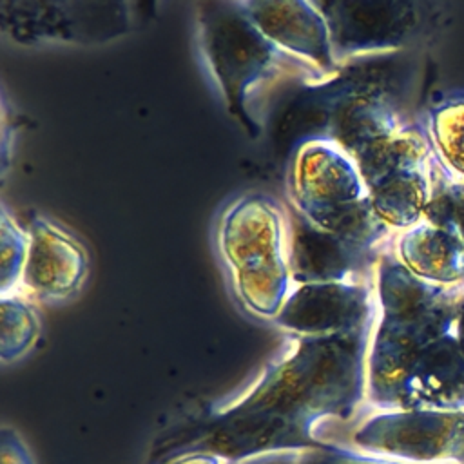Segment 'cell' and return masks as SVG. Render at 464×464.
<instances>
[{"instance_id":"obj_1","label":"cell","mask_w":464,"mask_h":464,"mask_svg":"<svg viewBox=\"0 0 464 464\" xmlns=\"http://www.w3.org/2000/svg\"><path fill=\"white\" fill-rule=\"evenodd\" d=\"M381 317L366 355V399L379 410L401 408L419 355L453 328L457 295L413 276L399 259L377 270Z\"/></svg>"},{"instance_id":"obj_2","label":"cell","mask_w":464,"mask_h":464,"mask_svg":"<svg viewBox=\"0 0 464 464\" xmlns=\"http://www.w3.org/2000/svg\"><path fill=\"white\" fill-rule=\"evenodd\" d=\"M218 250L239 303L257 317L274 319L290 283L285 216L277 203L265 194L234 199L218 221Z\"/></svg>"},{"instance_id":"obj_3","label":"cell","mask_w":464,"mask_h":464,"mask_svg":"<svg viewBox=\"0 0 464 464\" xmlns=\"http://www.w3.org/2000/svg\"><path fill=\"white\" fill-rule=\"evenodd\" d=\"M292 194L301 218L368 250L388 230L375 214L355 163L332 141H304L292 163Z\"/></svg>"},{"instance_id":"obj_4","label":"cell","mask_w":464,"mask_h":464,"mask_svg":"<svg viewBox=\"0 0 464 464\" xmlns=\"http://www.w3.org/2000/svg\"><path fill=\"white\" fill-rule=\"evenodd\" d=\"M196 18L203 60L228 112L256 136L261 129L248 112V94L277 71L286 53L259 33L239 2H203Z\"/></svg>"},{"instance_id":"obj_5","label":"cell","mask_w":464,"mask_h":464,"mask_svg":"<svg viewBox=\"0 0 464 464\" xmlns=\"http://www.w3.org/2000/svg\"><path fill=\"white\" fill-rule=\"evenodd\" d=\"M350 446L411 464H464V410H379L353 428Z\"/></svg>"},{"instance_id":"obj_6","label":"cell","mask_w":464,"mask_h":464,"mask_svg":"<svg viewBox=\"0 0 464 464\" xmlns=\"http://www.w3.org/2000/svg\"><path fill=\"white\" fill-rule=\"evenodd\" d=\"M129 4L100 2H4L2 27L27 45L42 42L100 44L132 25Z\"/></svg>"},{"instance_id":"obj_7","label":"cell","mask_w":464,"mask_h":464,"mask_svg":"<svg viewBox=\"0 0 464 464\" xmlns=\"http://www.w3.org/2000/svg\"><path fill=\"white\" fill-rule=\"evenodd\" d=\"M372 301L366 286L332 281L306 283L288 294L274 321L304 337L352 334L368 328Z\"/></svg>"},{"instance_id":"obj_8","label":"cell","mask_w":464,"mask_h":464,"mask_svg":"<svg viewBox=\"0 0 464 464\" xmlns=\"http://www.w3.org/2000/svg\"><path fill=\"white\" fill-rule=\"evenodd\" d=\"M259 33L294 58L314 63L317 71L334 72L335 49L332 31L319 4L312 2H239Z\"/></svg>"},{"instance_id":"obj_9","label":"cell","mask_w":464,"mask_h":464,"mask_svg":"<svg viewBox=\"0 0 464 464\" xmlns=\"http://www.w3.org/2000/svg\"><path fill=\"white\" fill-rule=\"evenodd\" d=\"M24 283L44 299H65L80 290L87 276V254L65 230L45 218L29 227Z\"/></svg>"},{"instance_id":"obj_10","label":"cell","mask_w":464,"mask_h":464,"mask_svg":"<svg viewBox=\"0 0 464 464\" xmlns=\"http://www.w3.org/2000/svg\"><path fill=\"white\" fill-rule=\"evenodd\" d=\"M406 408L464 410V353L453 332L419 355L397 410Z\"/></svg>"},{"instance_id":"obj_11","label":"cell","mask_w":464,"mask_h":464,"mask_svg":"<svg viewBox=\"0 0 464 464\" xmlns=\"http://www.w3.org/2000/svg\"><path fill=\"white\" fill-rule=\"evenodd\" d=\"M397 259L431 285L451 286L464 279V239L426 221L401 234Z\"/></svg>"},{"instance_id":"obj_12","label":"cell","mask_w":464,"mask_h":464,"mask_svg":"<svg viewBox=\"0 0 464 464\" xmlns=\"http://www.w3.org/2000/svg\"><path fill=\"white\" fill-rule=\"evenodd\" d=\"M361 254L335 234L324 232L304 219V225L295 228L288 248L290 274L303 285L344 281Z\"/></svg>"},{"instance_id":"obj_13","label":"cell","mask_w":464,"mask_h":464,"mask_svg":"<svg viewBox=\"0 0 464 464\" xmlns=\"http://www.w3.org/2000/svg\"><path fill=\"white\" fill-rule=\"evenodd\" d=\"M402 129L395 109L384 96L361 92L346 98L332 121L334 143L355 161L377 141Z\"/></svg>"},{"instance_id":"obj_14","label":"cell","mask_w":464,"mask_h":464,"mask_svg":"<svg viewBox=\"0 0 464 464\" xmlns=\"http://www.w3.org/2000/svg\"><path fill=\"white\" fill-rule=\"evenodd\" d=\"M431 194V165L388 176L368 190L375 214L388 228L408 230L424 218Z\"/></svg>"},{"instance_id":"obj_15","label":"cell","mask_w":464,"mask_h":464,"mask_svg":"<svg viewBox=\"0 0 464 464\" xmlns=\"http://www.w3.org/2000/svg\"><path fill=\"white\" fill-rule=\"evenodd\" d=\"M430 143L442 167L464 181V98L444 102L431 111Z\"/></svg>"},{"instance_id":"obj_16","label":"cell","mask_w":464,"mask_h":464,"mask_svg":"<svg viewBox=\"0 0 464 464\" xmlns=\"http://www.w3.org/2000/svg\"><path fill=\"white\" fill-rule=\"evenodd\" d=\"M2 337L0 359L13 362L22 359L36 343L40 335V321L33 306L20 297H2Z\"/></svg>"},{"instance_id":"obj_17","label":"cell","mask_w":464,"mask_h":464,"mask_svg":"<svg viewBox=\"0 0 464 464\" xmlns=\"http://www.w3.org/2000/svg\"><path fill=\"white\" fill-rule=\"evenodd\" d=\"M422 221L464 239V181L431 167V194Z\"/></svg>"},{"instance_id":"obj_18","label":"cell","mask_w":464,"mask_h":464,"mask_svg":"<svg viewBox=\"0 0 464 464\" xmlns=\"http://www.w3.org/2000/svg\"><path fill=\"white\" fill-rule=\"evenodd\" d=\"M29 250V234H25L16 221L2 207L0 219V274H2V294L7 295L11 286L24 274L25 259Z\"/></svg>"},{"instance_id":"obj_19","label":"cell","mask_w":464,"mask_h":464,"mask_svg":"<svg viewBox=\"0 0 464 464\" xmlns=\"http://www.w3.org/2000/svg\"><path fill=\"white\" fill-rule=\"evenodd\" d=\"M301 464H411L375 455L359 453L353 450H326V451H314L303 459Z\"/></svg>"},{"instance_id":"obj_20","label":"cell","mask_w":464,"mask_h":464,"mask_svg":"<svg viewBox=\"0 0 464 464\" xmlns=\"http://www.w3.org/2000/svg\"><path fill=\"white\" fill-rule=\"evenodd\" d=\"M0 464H33L27 446L16 431L4 426L0 437Z\"/></svg>"},{"instance_id":"obj_21","label":"cell","mask_w":464,"mask_h":464,"mask_svg":"<svg viewBox=\"0 0 464 464\" xmlns=\"http://www.w3.org/2000/svg\"><path fill=\"white\" fill-rule=\"evenodd\" d=\"M451 332L464 353V294L457 295V308H455V319H453Z\"/></svg>"},{"instance_id":"obj_22","label":"cell","mask_w":464,"mask_h":464,"mask_svg":"<svg viewBox=\"0 0 464 464\" xmlns=\"http://www.w3.org/2000/svg\"><path fill=\"white\" fill-rule=\"evenodd\" d=\"M172 464H223V460L216 455H205V453H198V455H188L183 457Z\"/></svg>"},{"instance_id":"obj_23","label":"cell","mask_w":464,"mask_h":464,"mask_svg":"<svg viewBox=\"0 0 464 464\" xmlns=\"http://www.w3.org/2000/svg\"><path fill=\"white\" fill-rule=\"evenodd\" d=\"M223 464H227V462H223Z\"/></svg>"}]
</instances>
